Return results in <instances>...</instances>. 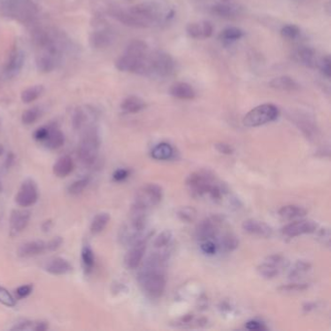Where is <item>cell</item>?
<instances>
[{
  "label": "cell",
  "mask_w": 331,
  "mask_h": 331,
  "mask_svg": "<svg viewBox=\"0 0 331 331\" xmlns=\"http://www.w3.org/2000/svg\"><path fill=\"white\" fill-rule=\"evenodd\" d=\"M4 8L8 14L18 20H27L33 14V5L30 0H7Z\"/></svg>",
  "instance_id": "9a60e30c"
},
{
  "label": "cell",
  "mask_w": 331,
  "mask_h": 331,
  "mask_svg": "<svg viewBox=\"0 0 331 331\" xmlns=\"http://www.w3.org/2000/svg\"><path fill=\"white\" fill-rule=\"evenodd\" d=\"M322 72V74L325 76L326 78H330L331 75V60L329 56L324 57L323 59L319 60L318 65H317Z\"/></svg>",
  "instance_id": "bcb514c9"
},
{
  "label": "cell",
  "mask_w": 331,
  "mask_h": 331,
  "mask_svg": "<svg viewBox=\"0 0 331 331\" xmlns=\"http://www.w3.org/2000/svg\"><path fill=\"white\" fill-rule=\"evenodd\" d=\"M32 289H33V286L31 285H24V286H21L17 288L16 294H17L18 298H20V299L26 298L32 292Z\"/></svg>",
  "instance_id": "c3c4849f"
},
{
  "label": "cell",
  "mask_w": 331,
  "mask_h": 331,
  "mask_svg": "<svg viewBox=\"0 0 331 331\" xmlns=\"http://www.w3.org/2000/svg\"><path fill=\"white\" fill-rule=\"evenodd\" d=\"M172 243V233L170 230L162 231L153 242L155 251H169Z\"/></svg>",
  "instance_id": "e575fe53"
},
{
  "label": "cell",
  "mask_w": 331,
  "mask_h": 331,
  "mask_svg": "<svg viewBox=\"0 0 331 331\" xmlns=\"http://www.w3.org/2000/svg\"><path fill=\"white\" fill-rule=\"evenodd\" d=\"M316 230H317V225L316 222L312 220H299L283 227L282 232L286 237L293 238L303 234L314 233Z\"/></svg>",
  "instance_id": "2e32d148"
},
{
  "label": "cell",
  "mask_w": 331,
  "mask_h": 331,
  "mask_svg": "<svg viewBox=\"0 0 331 331\" xmlns=\"http://www.w3.org/2000/svg\"><path fill=\"white\" fill-rule=\"evenodd\" d=\"M45 270L52 275H65L72 271V265L62 257H54L46 263Z\"/></svg>",
  "instance_id": "44dd1931"
},
{
  "label": "cell",
  "mask_w": 331,
  "mask_h": 331,
  "mask_svg": "<svg viewBox=\"0 0 331 331\" xmlns=\"http://www.w3.org/2000/svg\"><path fill=\"white\" fill-rule=\"evenodd\" d=\"M281 35L288 40H294L300 35V30L294 25H287L281 30Z\"/></svg>",
  "instance_id": "7bdbcfd3"
},
{
  "label": "cell",
  "mask_w": 331,
  "mask_h": 331,
  "mask_svg": "<svg viewBox=\"0 0 331 331\" xmlns=\"http://www.w3.org/2000/svg\"><path fill=\"white\" fill-rule=\"evenodd\" d=\"M217 244H218L219 250H223L228 253V252L234 251L238 247L239 241L237 239V237L234 234H232L231 232H226L221 238L218 239Z\"/></svg>",
  "instance_id": "1f68e13d"
},
{
  "label": "cell",
  "mask_w": 331,
  "mask_h": 331,
  "mask_svg": "<svg viewBox=\"0 0 331 331\" xmlns=\"http://www.w3.org/2000/svg\"><path fill=\"white\" fill-rule=\"evenodd\" d=\"M187 33L193 39H206L213 34V26L209 22L193 23L188 25Z\"/></svg>",
  "instance_id": "ffe728a7"
},
{
  "label": "cell",
  "mask_w": 331,
  "mask_h": 331,
  "mask_svg": "<svg viewBox=\"0 0 331 331\" xmlns=\"http://www.w3.org/2000/svg\"><path fill=\"white\" fill-rule=\"evenodd\" d=\"M44 92V88L42 86H33L22 92L21 98L24 103H31L38 99Z\"/></svg>",
  "instance_id": "d590c367"
},
{
  "label": "cell",
  "mask_w": 331,
  "mask_h": 331,
  "mask_svg": "<svg viewBox=\"0 0 331 331\" xmlns=\"http://www.w3.org/2000/svg\"><path fill=\"white\" fill-rule=\"evenodd\" d=\"M279 116L278 108L273 104H262L252 109L243 119L247 127H256L276 120Z\"/></svg>",
  "instance_id": "52a82bcc"
},
{
  "label": "cell",
  "mask_w": 331,
  "mask_h": 331,
  "mask_svg": "<svg viewBox=\"0 0 331 331\" xmlns=\"http://www.w3.org/2000/svg\"><path fill=\"white\" fill-rule=\"evenodd\" d=\"M36 41V65L41 72L53 71L61 59V51L57 40L47 32L38 33Z\"/></svg>",
  "instance_id": "3957f363"
},
{
  "label": "cell",
  "mask_w": 331,
  "mask_h": 331,
  "mask_svg": "<svg viewBox=\"0 0 331 331\" xmlns=\"http://www.w3.org/2000/svg\"><path fill=\"white\" fill-rule=\"evenodd\" d=\"M2 192V182L0 180V193Z\"/></svg>",
  "instance_id": "680465c9"
},
{
  "label": "cell",
  "mask_w": 331,
  "mask_h": 331,
  "mask_svg": "<svg viewBox=\"0 0 331 331\" xmlns=\"http://www.w3.org/2000/svg\"><path fill=\"white\" fill-rule=\"evenodd\" d=\"M88 185H89L88 178H83V179L75 181L69 186L68 193L71 196H78L85 191V189L88 187Z\"/></svg>",
  "instance_id": "60d3db41"
},
{
  "label": "cell",
  "mask_w": 331,
  "mask_h": 331,
  "mask_svg": "<svg viewBox=\"0 0 331 331\" xmlns=\"http://www.w3.org/2000/svg\"><path fill=\"white\" fill-rule=\"evenodd\" d=\"M288 266V261L285 256L273 255L266 257L257 267L258 274L265 279H273L279 276Z\"/></svg>",
  "instance_id": "8fae6325"
},
{
  "label": "cell",
  "mask_w": 331,
  "mask_h": 331,
  "mask_svg": "<svg viewBox=\"0 0 331 331\" xmlns=\"http://www.w3.org/2000/svg\"><path fill=\"white\" fill-rule=\"evenodd\" d=\"M149 55V47L145 42L141 40L131 41L116 61V66L123 72L147 76Z\"/></svg>",
  "instance_id": "7a4b0ae2"
},
{
  "label": "cell",
  "mask_w": 331,
  "mask_h": 331,
  "mask_svg": "<svg viewBox=\"0 0 331 331\" xmlns=\"http://www.w3.org/2000/svg\"><path fill=\"white\" fill-rule=\"evenodd\" d=\"M243 36H244V32L239 29L228 28L222 31V33L220 34V40L225 45H229V44H232L233 42L240 40Z\"/></svg>",
  "instance_id": "836d02e7"
},
{
  "label": "cell",
  "mask_w": 331,
  "mask_h": 331,
  "mask_svg": "<svg viewBox=\"0 0 331 331\" xmlns=\"http://www.w3.org/2000/svg\"><path fill=\"white\" fill-rule=\"evenodd\" d=\"M146 107L145 102L138 96H128L120 104V108L123 112L128 114H135L142 111Z\"/></svg>",
  "instance_id": "f1b7e54d"
},
{
  "label": "cell",
  "mask_w": 331,
  "mask_h": 331,
  "mask_svg": "<svg viewBox=\"0 0 331 331\" xmlns=\"http://www.w3.org/2000/svg\"><path fill=\"white\" fill-rule=\"evenodd\" d=\"M175 62L164 52H150L148 60V75L154 78H166L174 72Z\"/></svg>",
  "instance_id": "8992f818"
},
{
  "label": "cell",
  "mask_w": 331,
  "mask_h": 331,
  "mask_svg": "<svg viewBox=\"0 0 331 331\" xmlns=\"http://www.w3.org/2000/svg\"><path fill=\"white\" fill-rule=\"evenodd\" d=\"M198 1H204V0H198Z\"/></svg>",
  "instance_id": "91938a15"
},
{
  "label": "cell",
  "mask_w": 331,
  "mask_h": 331,
  "mask_svg": "<svg viewBox=\"0 0 331 331\" xmlns=\"http://www.w3.org/2000/svg\"><path fill=\"white\" fill-rule=\"evenodd\" d=\"M272 89L283 91H294L299 90V85L295 80L288 76H281L273 79L269 83Z\"/></svg>",
  "instance_id": "484cf974"
},
{
  "label": "cell",
  "mask_w": 331,
  "mask_h": 331,
  "mask_svg": "<svg viewBox=\"0 0 331 331\" xmlns=\"http://www.w3.org/2000/svg\"><path fill=\"white\" fill-rule=\"evenodd\" d=\"M114 37L110 30H97L92 33V36L90 37V43L95 48H104L110 45Z\"/></svg>",
  "instance_id": "83f0119b"
},
{
  "label": "cell",
  "mask_w": 331,
  "mask_h": 331,
  "mask_svg": "<svg viewBox=\"0 0 331 331\" xmlns=\"http://www.w3.org/2000/svg\"><path fill=\"white\" fill-rule=\"evenodd\" d=\"M318 240L321 242V244L329 247V244H330V232H329V229L328 228H323V229H320L319 232H318Z\"/></svg>",
  "instance_id": "f907efd6"
},
{
  "label": "cell",
  "mask_w": 331,
  "mask_h": 331,
  "mask_svg": "<svg viewBox=\"0 0 331 331\" xmlns=\"http://www.w3.org/2000/svg\"><path fill=\"white\" fill-rule=\"evenodd\" d=\"M174 150L168 143H159L151 150V157L156 160H168L173 156Z\"/></svg>",
  "instance_id": "4dcf8cb0"
},
{
  "label": "cell",
  "mask_w": 331,
  "mask_h": 331,
  "mask_svg": "<svg viewBox=\"0 0 331 331\" xmlns=\"http://www.w3.org/2000/svg\"><path fill=\"white\" fill-rule=\"evenodd\" d=\"M40 117V110L37 107L34 108H30L28 109L27 111H25L22 115V121L27 124L30 125L34 123L36 120L39 119Z\"/></svg>",
  "instance_id": "ab89813d"
},
{
  "label": "cell",
  "mask_w": 331,
  "mask_h": 331,
  "mask_svg": "<svg viewBox=\"0 0 331 331\" xmlns=\"http://www.w3.org/2000/svg\"><path fill=\"white\" fill-rule=\"evenodd\" d=\"M0 303L8 307H14L16 305L15 298L7 289L2 286H0Z\"/></svg>",
  "instance_id": "f6af8a7d"
},
{
  "label": "cell",
  "mask_w": 331,
  "mask_h": 331,
  "mask_svg": "<svg viewBox=\"0 0 331 331\" xmlns=\"http://www.w3.org/2000/svg\"><path fill=\"white\" fill-rule=\"evenodd\" d=\"M38 199V190L32 180H26L21 186L17 196L16 202L21 207H30L36 203Z\"/></svg>",
  "instance_id": "4fadbf2b"
},
{
  "label": "cell",
  "mask_w": 331,
  "mask_h": 331,
  "mask_svg": "<svg viewBox=\"0 0 331 331\" xmlns=\"http://www.w3.org/2000/svg\"><path fill=\"white\" fill-rule=\"evenodd\" d=\"M279 216L284 219V220H294V219H298V218H302L304 216H306L307 211L305 210L304 208H302L300 206H296V205H286L284 207H282L279 212H278Z\"/></svg>",
  "instance_id": "f546056e"
},
{
  "label": "cell",
  "mask_w": 331,
  "mask_h": 331,
  "mask_svg": "<svg viewBox=\"0 0 331 331\" xmlns=\"http://www.w3.org/2000/svg\"><path fill=\"white\" fill-rule=\"evenodd\" d=\"M211 12L214 15L223 19H234L239 13L238 7L230 0H221L211 7Z\"/></svg>",
  "instance_id": "d6986e66"
},
{
  "label": "cell",
  "mask_w": 331,
  "mask_h": 331,
  "mask_svg": "<svg viewBox=\"0 0 331 331\" xmlns=\"http://www.w3.org/2000/svg\"><path fill=\"white\" fill-rule=\"evenodd\" d=\"M43 143L51 150L60 149L64 144V135L56 125H48V134Z\"/></svg>",
  "instance_id": "cb8c5ba5"
},
{
  "label": "cell",
  "mask_w": 331,
  "mask_h": 331,
  "mask_svg": "<svg viewBox=\"0 0 331 331\" xmlns=\"http://www.w3.org/2000/svg\"><path fill=\"white\" fill-rule=\"evenodd\" d=\"M311 268V264L305 261H298L294 267L291 269L290 273H289V277L291 279H296L298 277L302 276L303 274L307 273L308 271L310 270Z\"/></svg>",
  "instance_id": "b9f144b4"
},
{
  "label": "cell",
  "mask_w": 331,
  "mask_h": 331,
  "mask_svg": "<svg viewBox=\"0 0 331 331\" xmlns=\"http://www.w3.org/2000/svg\"><path fill=\"white\" fill-rule=\"evenodd\" d=\"M147 241H148V237H143V238L136 241L135 243H133L132 245H130L128 252L124 256V264L128 269L133 270V269L138 268L139 265L141 264L143 257L145 256V252H146V248H147Z\"/></svg>",
  "instance_id": "7c38bea8"
},
{
  "label": "cell",
  "mask_w": 331,
  "mask_h": 331,
  "mask_svg": "<svg viewBox=\"0 0 331 331\" xmlns=\"http://www.w3.org/2000/svg\"><path fill=\"white\" fill-rule=\"evenodd\" d=\"M129 175L128 170L123 169V168H120L118 170H116L113 174V179L116 182H121V181L125 180Z\"/></svg>",
  "instance_id": "f5cc1de1"
},
{
  "label": "cell",
  "mask_w": 331,
  "mask_h": 331,
  "mask_svg": "<svg viewBox=\"0 0 331 331\" xmlns=\"http://www.w3.org/2000/svg\"><path fill=\"white\" fill-rule=\"evenodd\" d=\"M294 58L299 63L309 68H316L319 62L316 58V52L309 47L299 48L295 52Z\"/></svg>",
  "instance_id": "603a6c76"
},
{
  "label": "cell",
  "mask_w": 331,
  "mask_h": 331,
  "mask_svg": "<svg viewBox=\"0 0 331 331\" xmlns=\"http://www.w3.org/2000/svg\"><path fill=\"white\" fill-rule=\"evenodd\" d=\"M162 189L154 184H148L138 190L136 193L134 205L146 211L158 205L162 200Z\"/></svg>",
  "instance_id": "9c48e42d"
},
{
  "label": "cell",
  "mask_w": 331,
  "mask_h": 331,
  "mask_svg": "<svg viewBox=\"0 0 331 331\" xmlns=\"http://www.w3.org/2000/svg\"><path fill=\"white\" fill-rule=\"evenodd\" d=\"M47 251L46 243L43 241H31L23 244L19 250L18 255L21 257H32L39 256Z\"/></svg>",
  "instance_id": "7402d4cb"
},
{
  "label": "cell",
  "mask_w": 331,
  "mask_h": 331,
  "mask_svg": "<svg viewBox=\"0 0 331 331\" xmlns=\"http://www.w3.org/2000/svg\"><path fill=\"white\" fill-rule=\"evenodd\" d=\"M24 64H25L24 52L19 48H14L10 52L7 60L5 61L4 69H3L4 76L7 79L14 78L21 72V70L24 67Z\"/></svg>",
  "instance_id": "5bb4252c"
},
{
  "label": "cell",
  "mask_w": 331,
  "mask_h": 331,
  "mask_svg": "<svg viewBox=\"0 0 331 331\" xmlns=\"http://www.w3.org/2000/svg\"><path fill=\"white\" fill-rule=\"evenodd\" d=\"M215 147H216V149L219 150L221 153H224V154H231V153H233L232 147L229 146L226 143H217L215 145Z\"/></svg>",
  "instance_id": "9f6ffc18"
},
{
  "label": "cell",
  "mask_w": 331,
  "mask_h": 331,
  "mask_svg": "<svg viewBox=\"0 0 331 331\" xmlns=\"http://www.w3.org/2000/svg\"><path fill=\"white\" fill-rule=\"evenodd\" d=\"M147 211L132 205L127 222L120 227L119 240L122 245L130 246L136 241L143 238V232L146 226Z\"/></svg>",
  "instance_id": "277c9868"
},
{
  "label": "cell",
  "mask_w": 331,
  "mask_h": 331,
  "mask_svg": "<svg viewBox=\"0 0 331 331\" xmlns=\"http://www.w3.org/2000/svg\"><path fill=\"white\" fill-rule=\"evenodd\" d=\"M200 248H201V251L208 256H214L219 251L217 243L213 240L200 242Z\"/></svg>",
  "instance_id": "ee69618b"
},
{
  "label": "cell",
  "mask_w": 331,
  "mask_h": 331,
  "mask_svg": "<svg viewBox=\"0 0 331 331\" xmlns=\"http://www.w3.org/2000/svg\"><path fill=\"white\" fill-rule=\"evenodd\" d=\"M170 94L181 100H193L196 96V90L194 88L184 82H179L170 88Z\"/></svg>",
  "instance_id": "d4e9b609"
},
{
  "label": "cell",
  "mask_w": 331,
  "mask_h": 331,
  "mask_svg": "<svg viewBox=\"0 0 331 331\" xmlns=\"http://www.w3.org/2000/svg\"><path fill=\"white\" fill-rule=\"evenodd\" d=\"M100 140L94 127L86 129L78 147V156L86 165L93 164L98 156Z\"/></svg>",
  "instance_id": "5b68a950"
},
{
  "label": "cell",
  "mask_w": 331,
  "mask_h": 331,
  "mask_svg": "<svg viewBox=\"0 0 331 331\" xmlns=\"http://www.w3.org/2000/svg\"><path fill=\"white\" fill-rule=\"evenodd\" d=\"M246 328L249 330H264L266 327L263 325V323L257 321V320H250L246 323Z\"/></svg>",
  "instance_id": "db71d44e"
},
{
  "label": "cell",
  "mask_w": 331,
  "mask_h": 331,
  "mask_svg": "<svg viewBox=\"0 0 331 331\" xmlns=\"http://www.w3.org/2000/svg\"><path fill=\"white\" fill-rule=\"evenodd\" d=\"M82 261L86 272L90 273L94 266V254L89 245H86L82 250Z\"/></svg>",
  "instance_id": "8d00e7d4"
},
{
  "label": "cell",
  "mask_w": 331,
  "mask_h": 331,
  "mask_svg": "<svg viewBox=\"0 0 331 331\" xmlns=\"http://www.w3.org/2000/svg\"><path fill=\"white\" fill-rule=\"evenodd\" d=\"M109 222H110V215L108 213L97 214L91 222L90 232L94 235L101 233L105 229Z\"/></svg>",
  "instance_id": "d6a6232c"
},
{
  "label": "cell",
  "mask_w": 331,
  "mask_h": 331,
  "mask_svg": "<svg viewBox=\"0 0 331 331\" xmlns=\"http://www.w3.org/2000/svg\"><path fill=\"white\" fill-rule=\"evenodd\" d=\"M62 243H63V240H62L61 237H55V238H53L52 240L49 241L48 243H46L47 251H49V252L57 251L58 249H60V246L62 245Z\"/></svg>",
  "instance_id": "681fc988"
},
{
  "label": "cell",
  "mask_w": 331,
  "mask_h": 331,
  "mask_svg": "<svg viewBox=\"0 0 331 331\" xmlns=\"http://www.w3.org/2000/svg\"><path fill=\"white\" fill-rule=\"evenodd\" d=\"M307 288V285L306 284H290V285H286V286H283L280 287L281 290L284 291H302L305 290Z\"/></svg>",
  "instance_id": "816d5d0a"
},
{
  "label": "cell",
  "mask_w": 331,
  "mask_h": 331,
  "mask_svg": "<svg viewBox=\"0 0 331 331\" xmlns=\"http://www.w3.org/2000/svg\"><path fill=\"white\" fill-rule=\"evenodd\" d=\"M47 134H48V126H42L34 132V138L39 142H44Z\"/></svg>",
  "instance_id": "11a10c76"
},
{
  "label": "cell",
  "mask_w": 331,
  "mask_h": 331,
  "mask_svg": "<svg viewBox=\"0 0 331 331\" xmlns=\"http://www.w3.org/2000/svg\"><path fill=\"white\" fill-rule=\"evenodd\" d=\"M43 230L44 231H49L50 229H51V227H52V223H51V221H47V222H45L44 224H43Z\"/></svg>",
  "instance_id": "6f0895ef"
},
{
  "label": "cell",
  "mask_w": 331,
  "mask_h": 331,
  "mask_svg": "<svg viewBox=\"0 0 331 331\" xmlns=\"http://www.w3.org/2000/svg\"><path fill=\"white\" fill-rule=\"evenodd\" d=\"M177 214L181 220L186 223H193L194 221H196V217H197V212L196 209L193 207H190V206L182 207L178 210Z\"/></svg>",
  "instance_id": "f35d334b"
},
{
  "label": "cell",
  "mask_w": 331,
  "mask_h": 331,
  "mask_svg": "<svg viewBox=\"0 0 331 331\" xmlns=\"http://www.w3.org/2000/svg\"><path fill=\"white\" fill-rule=\"evenodd\" d=\"M85 120H86L85 113L80 109L77 110L74 114V117H73V125L76 129L81 128L83 126V124L85 123Z\"/></svg>",
  "instance_id": "7dc6e473"
},
{
  "label": "cell",
  "mask_w": 331,
  "mask_h": 331,
  "mask_svg": "<svg viewBox=\"0 0 331 331\" xmlns=\"http://www.w3.org/2000/svg\"><path fill=\"white\" fill-rule=\"evenodd\" d=\"M30 212L28 210H14L10 217V230L12 235H17L24 231L29 226Z\"/></svg>",
  "instance_id": "ac0fdd59"
},
{
  "label": "cell",
  "mask_w": 331,
  "mask_h": 331,
  "mask_svg": "<svg viewBox=\"0 0 331 331\" xmlns=\"http://www.w3.org/2000/svg\"><path fill=\"white\" fill-rule=\"evenodd\" d=\"M223 223V219L219 216H214L201 221L196 226V238L199 242L213 240L217 243Z\"/></svg>",
  "instance_id": "30bf717a"
},
{
  "label": "cell",
  "mask_w": 331,
  "mask_h": 331,
  "mask_svg": "<svg viewBox=\"0 0 331 331\" xmlns=\"http://www.w3.org/2000/svg\"><path fill=\"white\" fill-rule=\"evenodd\" d=\"M128 10L138 21L140 29L163 24L174 15L170 5L161 0L146 1L130 7Z\"/></svg>",
  "instance_id": "6da1fadb"
},
{
  "label": "cell",
  "mask_w": 331,
  "mask_h": 331,
  "mask_svg": "<svg viewBox=\"0 0 331 331\" xmlns=\"http://www.w3.org/2000/svg\"><path fill=\"white\" fill-rule=\"evenodd\" d=\"M206 323V319L201 318V319H196L194 315H186L179 318L175 325L179 326V327H192L193 324H196L197 326L201 325V324H205Z\"/></svg>",
  "instance_id": "74e56055"
},
{
  "label": "cell",
  "mask_w": 331,
  "mask_h": 331,
  "mask_svg": "<svg viewBox=\"0 0 331 331\" xmlns=\"http://www.w3.org/2000/svg\"><path fill=\"white\" fill-rule=\"evenodd\" d=\"M187 187L195 197L208 195L211 188L217 183L216 178L208 171H199L192 173L187 179Z\"/></svg>",
  "instance_id": "ba28073f"
},
{
  "label": "cell",
  "mask_w": 331,
  "mask_h": 331,
  "mask_svg": "<svg viewBox=\"0 0 331 331\" xmlns=\"http://www.w3.org/2000/svg\"><path fill=\"white\" fill-rule=\"evenodd\" d=\"M74 169V162L73 159L69 155H64L60 157V159L54 165V174L60 178H64L68 176Z\"/></svg>",
  "instance_id": "4316f807"
},
{
  "label": "cell",
  "mask_w": 331,
  "mask_h": 331,
  "mask_svg": "<svg viewBox=\"0 0 331 331\" xmlns=\"http://www.w3.org/2000/svg\"><path fill=\"white\" fill-rule=\"evenodd\" d=\"M243 229L252 235L269 238L273 234V229L264 222L255 219H249L243 223Z\"/></svg>",
  "instance_id": "e0dca14e"
}]
</instances>
